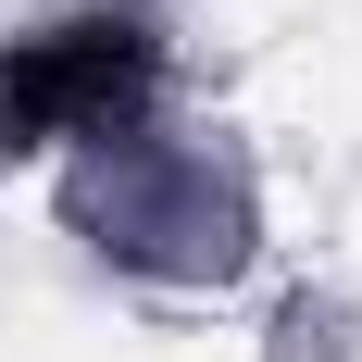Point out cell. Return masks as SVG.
I'll return each instance as SVG.
<instances>
[{
    "instance_id": "6da1fadb",
    "label": "cell",
    "mask_w": 362,
    "mask_h": 362,
    "mask_svg": "<svg viewBox=\"0 0 362 362\" xmlns=\"http://www.w3.org/2000/svg\"><path fill=\"white\" fill-rule=\"evenodd\" d=\"M75 238L100 262H138V275H238L250 262V200L213 187V150L125 125L75 175Z\"/></svg>"
},
{
    "instance_id": "7a4b0ae2",
    "label": "cell",
    "mask_w": 362,
    "mask_h": 362,
    "mask_svg": "<svg viewBox=\"0 0 362 362\" xmlns=\"http://www.w3.org/2000/svg\"><path fill=\"white\" fill-rule=\"evenodd\" d=\"M163 88V50H150V13H63L37 37H0V163L13 150H100L125 138Z\"/></svg>"
}]
</instances>
